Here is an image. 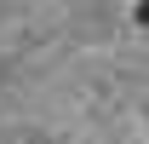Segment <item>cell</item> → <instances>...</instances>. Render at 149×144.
<instances>
[{"instance_id": "1", "label": "cell", "mask_w": 149, "mask_h": 144, "mask_svg": "<svg viewBox=\"0 0 149 144\" xmlns=\"http://www.w3.org/2000/svg\"><path fill=\"white\" fill-rule=\"evenodd\" d=\"M132 18H138V29H149V0H138V12H132Z\"/></svg>"}]
</instances>
